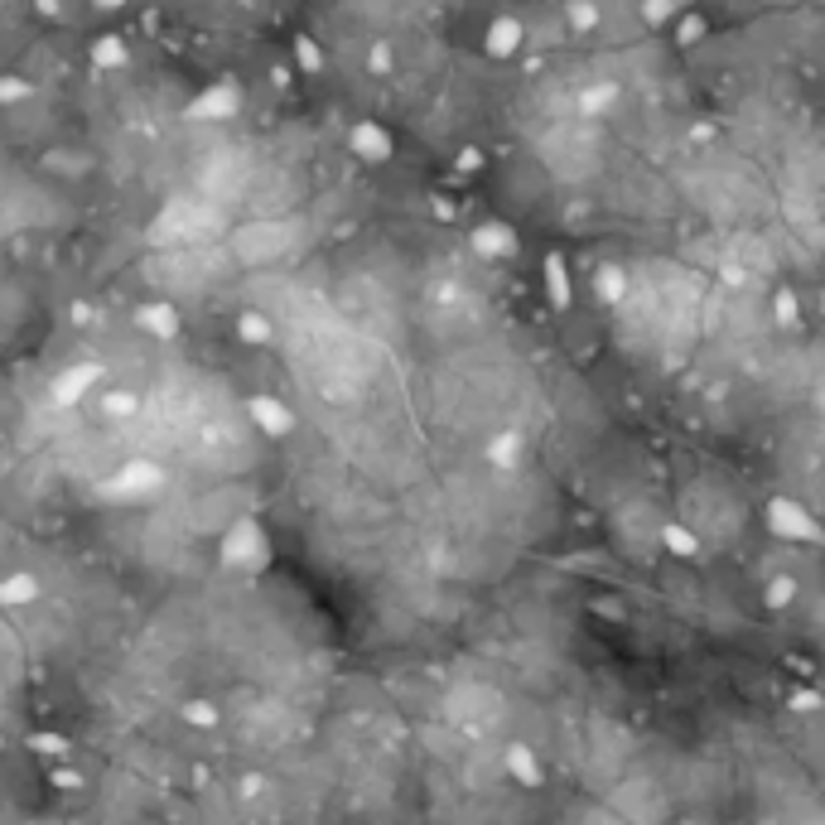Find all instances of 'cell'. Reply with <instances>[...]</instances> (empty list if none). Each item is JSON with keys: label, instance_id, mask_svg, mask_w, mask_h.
<instances>
[{"label": "cell", "instance_id": "1", "mask_svg": "<svg viewBox=\"0 0 825 825\" xmlns=\"http://www.w3.org/2000/svg\"><path fill=\"white\" fill-rule=\"evenodd\" d=\"M768 526L782 536V541H825L821 522H816L801 502H792V497H772L768 502Z\"/></svg>", "mask_w": 825, "mask_h": 825}, {"label": "cell", "instance_id": "2", "mask_svg": "<svg viewBox=\"0 0 825 825\" xmlns=\"http://www.w3.org/2000/svg\"><path fill=\"white\" fill-rule=\"evenodd\" d=\"M483 49H488L493 58H512L517 49H522V20H517V15H497L493 25H488Z\"/></svg>", "mask_w": 825, "mask_h": 825}, {"label": "cell", "instance_id": "3", "mask_svg": "<svg viewBox=\"0 0 825 825\" xmlns=\"http://www.w3.org/2000/svg\"><path fill=\"white\" fill-rule=\"evenodd\" d=\"M473 247L483 251V256H512V251H517V232H512L507 222H483V227L473 232Z\"/></svg>", "mask_w": 825, "mask_h": 825}, {"label": "cell", "instance_id": "4", "mask_svg": "<svg viewBox=\"0 0 825 825\" xmlns=\"http://www.w3.org/2000/svg\"><path fill=\"white\" fill-rule=\"evenodd\" d=\"M502 768L512 772L522 787H541V768H536V758H531V748H522V743H512L507 753H502Z\"/></svg>", "mask_w": 825, "mask_h": 825}, {"label": "cell", "instance_id": "5", "mask_svg": "<svg viewBox=\"0 0 825 825\" xmlns=\"http://www.w3.org/2000/svg\"><path fill=\"white\" fill-rule=\"evenodd\" d=\"M661 546L671 550V555H681V560H695L700 555V536L681 522H661Z\"/></svg>", "mask_w": 825, "mask_h": 825}, {"label": "cell", "instance_id": "6", "mask_svg": "<svg viewBox=\"0 0 825 825\" xmlns=\"http://www.w3.org/2000/svg\"><path fill=\"white\" fill-rule=\"evenodd\" d=\"M546 290H550V300H555V309L570 304V271H565V256H555V251L546 256Z\"/></svg>", "mask_w": 825, "mask_h": 825}, {"label": "cell", "instance_id": "7", "mask_svg": "<svg viewBox=\"0 0 825 825\" xmlns=\"http://www.w3.org/2000/svg\"><path fill=\"white\" fill-rule=\"evenodd\" d=\"M488 459L502 468H517V459H522V440L517 435H497V444L488 449Z\"/></svg>", "mask_w": 825, "mask_h": 825}, {"label": "cell", "instance_id": "8", "mask_svg": "<svg viewBox=\"0 0 825 825\" xmlns=\"http://www.w3.org/2000/svg\"><path fill=\"white\" fill-rule=\"evenodd\" d=\"M599 300H608V304L623 300V271H618V266H604V271H599Z\"/></svg>", "mask_w": 825, "mask_h": 825}, {"label": "cell", "instance_id": "9", "mask_svg": "<svg viewBox=\"0 0 825 825\" xmlns=\"http://www.w3.org/2000/svg\"><path fill=\"white\" fill-rule=\"evenodd\" d=\"M613 97H618V92H613V87H608V83H599V87H584V97H579V111H604L608 102H613Z\"/></svg>", "mask_w": 825, "mask_h": 825}, {"label": "cell", "instance_id": "10", "mask_svg": "<svg viewBox=\"0 0 825 825\" xmlns=\"http://www.w3.org/2000/svg\"><path fill=\"white\" fill-rule=\"evenodd\" d=\"M772 309H777V324H787V329H792V324L801 319V314H797V295H792V290H777Z\"/></svg>", "mask_w": 825, "mask_h": 825}, {"label": "cell", "instance_id": "11", "mask_svg": "<svg viewBox=\"0 0 825 825\" xmlns=\"http://www.w3.org/2000/svg\"><path fill=\"white\" fill-rule=\"evenodd\" d=\"M792 594H797V579H772V589H768V604H772V608L792 604Z\"/></svg>", "mask_w": 825, "mask_h": 825}, {"label": "cell", "instance_id": "12", "mask_svg": "<svg viewBox=\"0 0 825 825\" xmlns=\"http://www.w3.org/2000/svg\"><path fill=\"white\" fill-rule=\"evenodd\" d=\"M570 20H575V29H594V25H599V10H594V5H575V10H570Z\"/></svg>", "mask_w": 825, "mask_h": 825}, {"label": "cell", "instance_id": "13", "mask_svg": "<svg viewBox=\"0 0 825 825\" xmlns=\"http://www.w3.org/2000/svg\"><path fill=\"white\" fill-rule=\"evenodd\" d=\"M647 20H652V25H666V20H671V0H652V5H647Z\"/></svg>", "mask_w": 825, "mask_h": 825}]
</instances>
